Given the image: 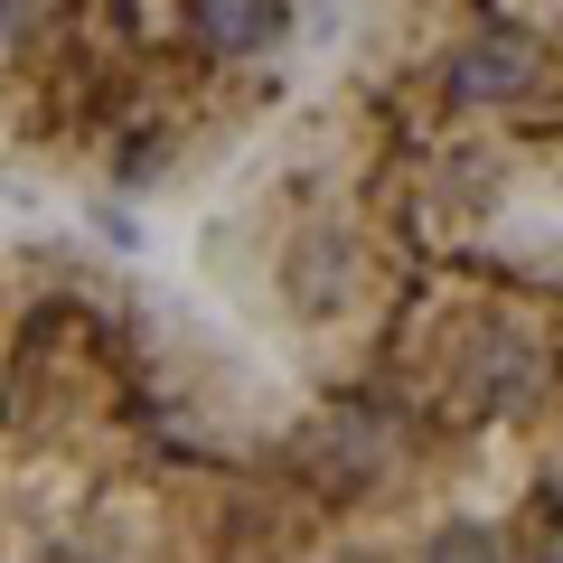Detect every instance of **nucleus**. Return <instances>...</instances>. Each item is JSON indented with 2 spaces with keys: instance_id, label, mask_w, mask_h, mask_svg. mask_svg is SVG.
Returning a JSON list of instances; mask_svg holds the SVG:
<instances>
[{
  "instance_id": "f03ea898",
  "label": "nucleus",
  "mask_w": 563,
  "mask_h": 563,
  "mask_svg": "<svg viewBox=\"0 0 563 563\" xmlns=\"http://www.w3.org/2000/svg\"><path fill=\"white\" fill-rule=\"evenodd\" d=\"M347 0H0V151L95 198L235 169L339 47Z\"/></svg>"
},
{
  "instance_id": "7ed1b4c3",
  "label": "nucleus",
  "mask_w": 563,
  "mask_h": 563,
  "mask_svg": "<svg viewBox=\"0 0 563 563\" xmlns=\"http://www.w3.org/2000/svg\"><path fill=\"white\" fill-rule=\"evenodd\" d=\"M329 113L461 217L563 198V0H347Z\"/></svg>"
},
{
  "instance_id": "f257e3e1",
  "label": "nucleus",
  "mask_w": 563,
  "mask_h": 563,
  "mask_svg": "<svg viewBox=\"0 0 563 563\" xmlns=\"http://www.w3.org/2000/svg\"><path fill=\"white\" fill-rule=\"evenodd\" d=\"M254 385L95 244L0 254V563H563V244L422 225Z\"/></svg>"
}]
</instances>
